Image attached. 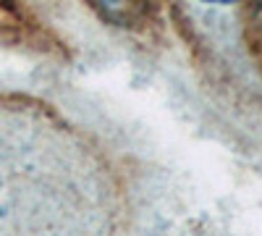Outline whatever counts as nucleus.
<instances>
[{
  "mask_svg": "<svg viewBox=\"0 0 262 236\" xmlns=\"http://www.w3.org/2000/svg\"><path fill=\"white\" fill-rule=\"evenodd\" d=\"M107 218L100 160L50 116L0 105V233H92Z\"/></svg>",
  "mask_w": 262,
  "mask_h": 236,
  "instance_id": "1",
  "label": "nucleus"
},
{
  "mask_svg": "<svg viewBox=\"0 0 262 236\" xmlns=\"http://www.w3.org/2000/svg\"><path fill=\"white\" fill-rule=\"evenodd\" d=\"M102 3L107 8H123V6H128V0H102Z\"/></svg>",
  "mask_w": 262,
  "mask_h": 236,
  "instance_id": "2",
  "label": "nucleus"
},
{
  "mask_svg": "<svg viewBox=\"0 0 262 236\" xmlns=\"http://www.w3.org/2000/svg\"><path fill=\"white\" fill-rule=\"evenodd\" d=\"M202 3H212V6H228L233 0H202Z\"/></svg>",
  "mask_w": 262,
  "mask_h": 236,
  "instance_id": "3",
  "label": "nucleus"
}]
</instances>
